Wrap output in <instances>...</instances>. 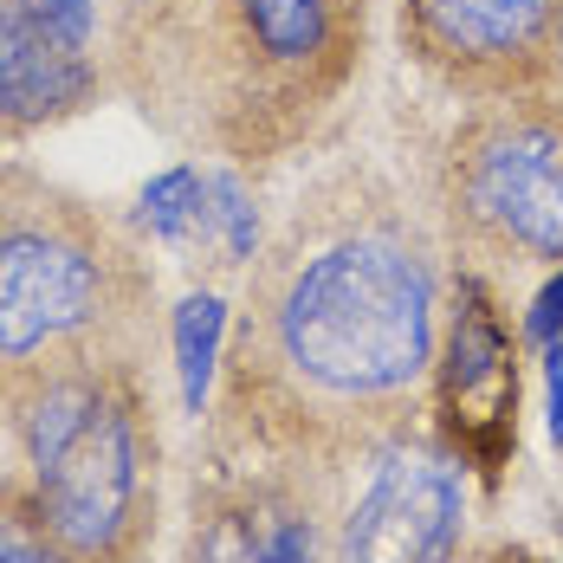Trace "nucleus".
<instances>
[{"mask_svg":"<svg viewBox=\"0 0 563 563\" xmlns=\"http://www.w3.org/2000/svg\"><path fill=\"white\" fill-rule=\"evenodd\" d=\"M434 260L389 201L331 195L266 253L227 356V428L305 448H369L434 369Z\"/></svg>","mask_w":563,"mask_h":563,"instance_id":"obj_1","label":"nucleus"},{"mask_svg":"<svg viewBox=\"0 0 563 563\" xmlns=\"http://www.w3.org/2000/svg\"><path fill=\"white\" fill-rule=\"evenodd\" d=\"M363 0H104V85L163 136L273 163L331 111Z\"/></svg>","mask_w":563,"mask_h":563,"instance_id":"obj_2","label":"nucleus"},{"mask_svg":"<svg viewBox=\"0 0 563 563\" xmlns=\"http://www.w3.org/2000/svg\"><path fill=\"white\" fill-rule=\"evenodd\" d=\"M0 428L71 558H150L163 479L156 356H85L13 376L0 383Z\"/></svg>","mask_w":563,"mask_h":563,"instance_id":"obj_3","label":"nucleus"},{"mask_svg":"<svg viewBox=\"0 0 563 563\" xmlns=\"http://www.w3.org/2000/svg\"><path fill=\"white\" fill-rule=\"evenodd\" d=\"M156 338L143 246L98 201L0 150V383L85 356H156Z\"/></svg>","mask_w":563,"mask_h":563,"instance_id":"obj_4","label":"nucleus"},{"mask_svg":"<svg viewBox=\"0 0 563 563\" xmlns=\"http://www.w3.org/2000/svg\"><path fill=\"white\" fill-rule=\"evenodd\" d=\"M453 240L493 266L538 273L563 260V98H486L448 143Z\"/></svg>","mask_w":563,"mask_h":563,"instance_id":"obj_5","label":"nucleus"},{"mask_svg":"<svg viewBox=\"0 0 563 563\" xmlns=\"http://www.w3.org/2000/svg\"><path fill=\"white\" fill-rule=\"evenodd\" d=\"M563 0H401V46L448 91L538 98L558 91Z\"/></svg>","mask_w":563,"mask_h":563,"instance_id":"obj_6","label":"nucleus"},{"mask_svg":"<svg viewBox=\"0 0 563 563\" xmlns=\"http://www.w3.org/2000/svg\"><path fill=\"white\" fill-rule=\"evenodd\" d=\"M104 0H0V150L104 98Z\"/></svg>","mask_w":563,"mask_h":563,"instance_id":"obj_7","label":"nucleus"},{"mask_svg":"<svg viewBox=\"0 0 563 563\" xmlns=\"http://www.w3.org/2000/svg\"><path fill=\"white\" fill-rule=\"evenodd\" d=\"M460 473L448 448L389 434L338 525V563H448L460 544Z\"/></svg>","mask_w":563,"mask_h":563,"instance_id":"obj_8","label":"nucleus"},{"mask_svg":"<svg viewBox=\"0 0 563 563\" xmlns=\"http://www.w3.org/2000/svg\"><path fill=\"white\" fill-rule=\"evenodd\" d=\"M441 401H448V434L479 473L506 466L518 441V350H511L499 305L479 279H460L453 291V331L441 350Z\"/></svg>","mask_w":563,"mask_h":563,"instance_id":"obj_9","label":"nucleus"},{"mask_svg":"<svg viewBox=\"0 0 563 563\" xmlns=\"http://www.w3.org/2000/svg\"><path fill=\"white\" fill-rule=\"evenodd\" d=\"M221 331H227V305L214 298V291L181 298V311H175V376H181L188 415H201V401H208L214 356H221Z\"/></svg>","mask_w":563,"mask_h":563,"instance_id":"obj_10","label":"nucleus"},{"mask_svg":"<svg viewBox=\"0 0 563 563\" xmlns=\"http://www.w3.org/2000/svg\"><path fill=\"white\" fill-rule=\"evenodd\" d=\"M0 563H78L58 544V531L46 525L20 460H13V473H0Z\"/></svg>","mask_w":563,"mask_h":563,"instance_id":"obj_11","label":"nucleus"},{"mask_svg":"<svg viewBox=\"0 0 563 563\" xmlns=\"http://www.w3.org/2000/svg\"><path fill=\"white\" fill-rule=\"evenodd\" d=\"M188 563H260L246 493L195 506V531H188Z\"/></svg>","mask_w":563,"mask_h":563,"instance_id":"obj_12","label":"nucleus"},{"mask_svg":"<svg viewBox=\"0 0 563 563\" xmlns=\"http://www.w3.org/2000/svg\"><path fill=\"white\" fill-rule=\"evenodd\" d=\"M246 511H253L260 563H318V531L298 506H285L273 493H246Z\"/></svg>","mask_w":563,"mask_h":563,"instance_id":"obj_13","label":"nucleus"},{"mask_svg":"<svg viewBox=\"0 0 563 563\" xmlns=\"http://www.w3.org/2000/svg\"><path fill=\"white\" fill-rule=\"evenodd\" d=\"M551 441L563 448V343L551 350Z\"/></svg>","mask_w":563,"mask_h":563,"instance_id":"obj_14","label":"nucleus"},{"mask_svg":"<svg viewBox=\"0 0 563 563\" xmlns=\"http://www.w3.org/2000/svg\"><path fill=\"white\" fill-rule=\"evenodd\" d=\"M558 98H563V26H558Z\"/></svg>","mask_w":563,"mask_h":563,"instance_id":"obj_15","label":"nucleus"}]
</instances>
